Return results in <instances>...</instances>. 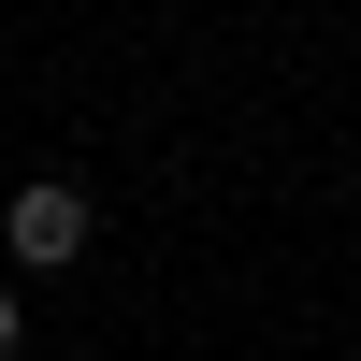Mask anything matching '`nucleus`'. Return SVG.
<instances>
[{
	"label": "nucleus",
	"mask_w": 361,
	"mask_h": 361,
	"mask_svg": "<svg viewBox=\"0 0 361 361\" xmlns=\"http://www.w3.org/2000/svg\"><path fill=\"white\" fill-rule=\"evenodd\" d=\"M87 231H102V217H87V188H58V173L0 202V246H15V275H73V260H87Z\"/></svg>",
	"instance_id": "1"
},
{
	"label": "nucleus",
	"mask_w": 361,
	"mask_h": 361,
	"mask_svg": "<svg viewBox=\"0 0 361 361\" xmlns=\"http://www.w3.org/2000/svg\"><path fill=\"white\" fill-rule=\"evenodd\" d=\"M15 347H29V304H15V289H0V361H15Z\"/></svg>",
	"instance_id": "2"
}]
</instances>
